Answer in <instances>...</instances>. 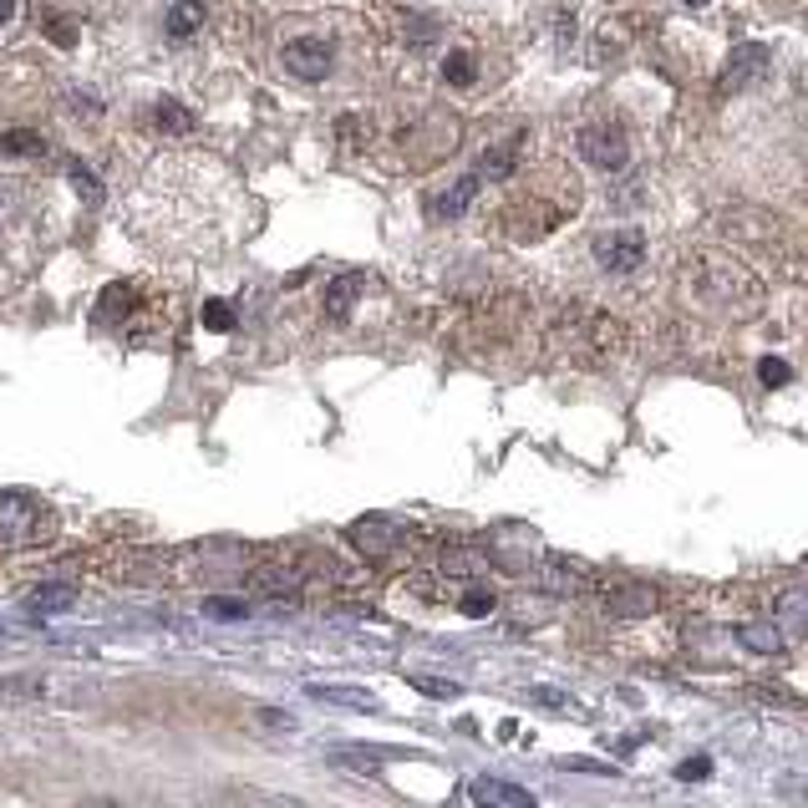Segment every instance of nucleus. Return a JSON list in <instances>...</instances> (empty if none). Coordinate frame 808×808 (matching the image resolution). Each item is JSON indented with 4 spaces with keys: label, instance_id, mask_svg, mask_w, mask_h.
Segmentation results:
<instances>
[{
    "label": "nucleus",
    "instance_id": "obj_1",
    "mask_svg": "<svg viewBox=\"0 0 808 808\" xmlns=\"http://www.w3.org/2000/svg\"><path fill=\"white\" fill-rule=\"evenodd\" d=\"M254 224V204L214 153L169 148L128 189V234L163 260H214Z\"/></svg>",
    "mask_w": 808,
    "mask_h": 808
},
{
    "label": "nucleus",
    "instance_id": "obj_2",
    "mask_svg": "<svg viewBox=\"0 0 808 808\" xmlns=\"http://www.w3.org/2000/svg\"><path fill=\"white\" fill-rule=\"evenodd\" d=\"M97 331L108 336H122V341H163L179 331L183 321V301L179 290L169 285H153V280H112L102 295L92 301V315H87Z\"/></svg>",
    "mask_w": 808,
    "mask_h": 808
},
{
    "label": "nucleus",
    "instance_id": "obj_3",
    "mask_svg": "<svg viewBox=\"0 0 808 808\" xmlns=\"http://www.w3.org/2000/svg\"><path fill=\"white\" fill-rule=\"evenodd\" d=\"M92 585L108 590H173L183 585L179 549L138 534H112L92 544Z\"/></svg>",
    "mask_w": 808,
    "mask_h": 808
},
{
    "label": "nucleus",
    "instance_id": "obj_4",
    "mask_svg": "<svg viewBox=\"0 0 808 808\" xmlns=\"http://www.w3.org/2000/svg\"><path fill=\"white\" fill-rule=\"evenodd\" d=\"M681 295L701 315H753L762 305V285L743 260L723 250H701L681 265Z\"/></svg>",
    "mask_w": 808,
    "mask_h": 808
},
{
    "label": "nucleus",
    "instance_id": "obj_5",
    "mask_svg": "<svg viewBox=\"0 0 808 808\" xmlns=\"http://www.w3.org/2000/svg\"><path fill=\"white\" fill-rule=\"evenodd\" d=\"M351 559L366 569H412L427 565L433 555V539L423 529H412L407 519H392V514H362V519L346 529Z\"/></svg>",
    "mask_w": 808,
    "mask_h": 808
},
{
    "label": "nucleus",
    "instance_id": "obj_6",
    "mask_svg": "<svg viewBox=\"0 0 808 808\" xmlns=\"http://www.w3.org/2000/svg\"><path fill=\"white\" fill-rule=\"evenodd\" d=\"M61 534V519L57 508L47 498L26 494V488H0V569L11 559H26V555H41Z\"/></svg>",
    "mask_w": 808,
    "mask_h": 808
},
{
    "label": "nucleus",
    "instance_id": "obj_7",
    "mask_svg": "<svg viewBox=\"0 0 808 808\" xmlns=\"http://www.w3.org/2000/svg\"><path fill=\"white\" fill-rule=\"evenodd\" d=\"M386 143L397 148V163L402 169H437V163H447V158L458 153L463 143V122L453 118L447 108H423L417 118L397 122L392 133H386Z\"/></svg>",
    "mask_w": 808,
    "mask_h": 808
},
{
    "label": "nucleus",
    "instance_id": "obj_8",
    "mask_svg": "<svg viewBox=\"0 0 808 808\" xmlns=\"http://www.w3.org/2000/svg\"><path fill=\"white\" fill-rule=\"evenodd\" d=\"M555 341L565 351H575L579 362H605V356H616V351L626 346V326H620L616 315L590 311V305H569V311L559 315Z\"/></svg>",
    "mask_w": 808,
    "mask_h": 808
},
{
    "label": "nucleus",
    "instance_id": "obj_9",
    "mask_svg": "<svg viewBox=\"0 0 808 808\" xmlns=\"http://www.w3.org/2000/svg\"><path fill=\"white\" fill-rule=\"evenodd\" d=\"M244 595H260V600H301V595H311V579H305L301 559H295V549H265L260 559H250L240 575Z\"/></svg>",
    "mask_w": 808,
    "mask_h": 808
},
{
    "label": "nucleus",
    "instance_id": "obj_10",
    "mask_svg": "<svg viewBox=\"0 0 808 808\" xmlns=\"http://www.w3.org/2000/svg\"><path fill=\"white\" fill-rule=\"evenodd\" d=\"M336 41L321 37V31H295V37L280 41V67H285L290 82H305V87H321L331 82L336 72Z\"/></svg>",
    "mask_w": 808,
    "mask_h": 808
},
{
    "label": "nucleus",
    "instance_id": "obj_11",
    "mask_svg": "<svg viewBox=\"0 0 808 808\" xmlns=\"http://www.w3.org/2000/svg\"><path fill=\"white\" fill-rule=\"evenodd\" d=\"M575 148L595 173H620L630 163V138L620 133L616 122H585L575 133Z\"/></svg>",
    "mask_w": 808,
    "mask_h": 808
},
{
    "label": "nucleus",
    "instance_id": "obj_12",
    "mask_svg": "<svg viewBox=\"0 0 808 808\" xmlns=\"http://www.w3.org/2000/svg\"><path fill=\"white\" fill-rule=\"evenodd\" d=\"M483 549H488V565L508 569V575H529V569L539 565V539H534L524 524H498V529L483 539Z\"/></svg>",
    "mask_w": 808,
    "mask_h": 808
},
{
    "label": "nucleus",
    "instance_id": "obj_13",
    "mask_svg": "<svg viewBox=\"0 0 808 808\" xmlns=\"http://www.w3.org/2000/svg\"><path fill=\"white\" fill-rule=\"evenodd\" d=\"M590 254L605 275H636L640 260H646V234L640 230H605V234H595Z\"/></svg>",
    "mask_w": 808,
    "mask_h": 808
},
{
    "label": "nucleus",
    "instance_id": "obj_14",
    "mask_svg": "<svg viewBox=\"0 0 808 808\" xmlns=\"http://www.w3.org/2000/svg\"><path fill=\"white\" fill-rule=\"evenodd\" d=\"M534 569H539V590L559 595V600L595 590V565H585V559H575V555H544Z\"/></svg>",
    "mask_w": 808,
    "mask_h": 808
},
{
    "label": "nucleus",
    "instance_id": "obj_15",
    "mask_svg": "<svg viewBox=\"0 0 808 808\" xmlns=\"http://www.w3.org/2000/svg\"><path fill=\"white\" fill-rule=\"evenodd\" d=\"M600 605H605V616H616V620H646L661 610V590L646 585V579H620V585H610L600 595Z\"/></svg>",
    "mask_w": 808,
    "mask_h": 808
},
{
    "label": "nucleus",
    "instance_id": "obj_16",
    "mask_svg": "<svg viewBox=\"0 0 808 808\" xmlns=\"http://www.w3.org/2000/svg\"><path fill=\"white\" fill-rule=\"evenodd\" d=\"M362 295H366V275H362V270L336 275L326 290H321V321H326V326H346L351 315H356V305H362Z\"/></svg>",
    "mask_w": 808,
    "mask_h": 808
},
{
    "label": "nucleus",
    "instance_id": "obj_17",
    "mask_svg": "<svg viewBox=\"0 0 808 808\" xmlns=\"http://www.w3.org/2000/svg\"><path fill=\"white\" fill-rule=\"evenodd\" d=\"M478 189H483V179L478 173H463V179H453L447 189H433L423 199V209H427V219H437V224H447V219H463L473 209V199H478Z\"/></svg>",
    "mask_w": 808,
    "mask_h": 808
},
{
    "label": "nucleus",
    "instance_id": "obj_18",
    "mask_svg": "<svg viewBox=\"0 0 808 808\" xmlns=\"http://www.w3.org/2000/svg\"><path fill=\"white\" fill-rule=\"evenodd\" d=\"M762 72H768V47H737L733 57H727V67L717 72V92H723V97H737L743 87L758 82Z\"/></svg>",
    "mask_w": 808,
    "mask_h": 808
},
{
    "label": "nucleus",
    "instance_id": "obj_19",
    "mask_svg": "<svg viewBox=\"0 0 808 808\" xmlns=\"http://www.w3.org/2000/svg\"><path fill=\"white\" fill-rule=\"evenodd\" d=\"M473 173H478L483 183H508V179H514V173H519V133L498 138V143L483 148L478 163H473Z\"/></svg>",
    "mask_w": 808,
    "mask_h": 808
},
{
    "label": "nucleus",
    "instance_id": "obj_20",
    "mask_svg": "<svg viewBox=\"0 0 808 808\" xmlns=\"http://www.w3.org/2000/svg\"><path fill=\"white\" fill-rule=\"evenodd\" d=\"M772 626L784 636H804L808 630V585H784L772 595Z\"/></svg>",
    "mask_w": 808,
    "mask_h": 808
},
{
    "label": "nucleus",
    "instance_id": "obj_21",
    "mask_svg": "<svg viewBox=\"0 0 808 808\" xmlns=\"http://www.w3.org/2000/svg\"><path fill=\"white\" fill-rule=\"evenodd\" d=\"M51 153V138L37 128H0V158L11 163H41Z\"/></svg>",
    "mask_w": 808,
    "mask_h": 808
},
{
    "label": "nucleus",
    "instance_id": "obj_22",
    "mask_svg": "<svg viewBox=\"0 0 808 808\" xmlns=\"http://www.w3.org/2000/svg\"><path fill=\"white\" fill-rule=\"evenodd\" d=\"M473 804L478 808H539L529 788L504 784V778H478V784H473Z\"/></svg>",
    "mask_w": 808,
    "mask_h": 808
},
{
    "label": "nucleus",
    "instance_id": "obj_23",
    "mask_svg": "<svg viewBox=\"0 0 808 808\" xmlns=\"http://www.w3.org/2000/svg\"><path fill=\"white\" fill-rule=\"evenodd\" d=\"M437 77H443V87H453V92H473V87H478V51H473V47L443 51Z\"/></svg>",
    "mask_w": 808,
    "mask_h": 808
},
{
    "label": "nucleus",
    "instance_id": "obj_24",
    "mask_svg": "<svg viewBox=\"0 0 808 808\" xmlns=\"http://www.w3.org/2000/svg\"><path fill=\"white\" fill-rule=\"evenodd\" d=\"M148 133H158V138H189L193 133V112L179 108L173 97H158L153 108H148Z\"/></svg>",
    "mask_w": 808,
    "mask_h": 808
},
{
    "label": "nucleus",
    "instance_id": "obj_25",
    "mask_svg": "<svg viewBox=\"0 0 808 808\" xmlns=\"http://www.w3.org/2000/svg\"><path fill=\"white\" fill-rule=\"evenodd\" d=\"M163 26H169V41H193L209 26V6L204 0H173Z\"/></svg>",
    "mask_w": 808,
    "mask_h": 808
},
{
    "label": "nucleus",
    "instance_id": "obj_26",
    "mask_svg": "<svg viewBox=\"0 0 808 808\" xmlns=\"http://www.w3.org/2000/svg\"><path fill=\"white\" fill-rule=\"evenodd\" d=\"M737 640H743V646H748V652H758V656H778L788 646V636L778 626H772V620H743V626H737Z\"/></svg>",
    "mask_w": 808,
    "mask_h": 808
},
{
    "label": "nucleus",
    "instance_id": "obj_27",
    "mask_svg": "<svg viewBox=\"0 0 808 808\" xmlns=\"http://www.w3.org/2000/svg\"><path fill=\"white\" fill-rule=\"evenodd\" d=\"M463 610V616H473V620H483V616H494V605H498V595L483 585V579H473V585H458V600H453Z\"/></svg>",
    "mask_w": 808,
    "mask_h": 808
},
{
    "label": "nucleus",
    "instance_id": "obj_28",
    "mask_svg": "<svg viewBox=\"0 0 808 808\" xmlns=\"http://www.w3.org/2000/svg\"><path fill=\"white\" fill-rule=\"evenodd\" d=\"M315 701H336V707H356V713H376V697L362 687H311Z\"/></svg>",
    "mask_w": 808,
    "mask_h": 808
},
{
    "label": "nucleus",
    "instance_id": "obj_29",
    "mask_svg": "<svg viewBox=\"0 0 808 808\" xmlns=\"http://www.w3.org/2000/svg\"><path fill=\"white\" fill-rule=\"evenodd\" d=\"M41 31H47V41H51V47H61V51H77V41H82L77 21H72V16H61V11L41 16Z\"/></svg>",
    "mask_w": 808,
    "mask_h": 808
},
{
    "label": "nucleus",
    "instance_id": "obj_30",
    "mask_svg": "<svg viewBox=\"0 0 808 808\" xmlns=\"http://www.w3.org/2000/svg\"><path fill=\"white\" fill-rule=\"evenodd\" d=\"M386 753L376 748H331V762H341V768H362V772H376L382 768Z\"/></svg>",
    "mask_w": 808,
    "mask_h": 808
},
{
    "label": "nucleus",
    "instance_id": "obj_31",
    "mask_svg": "<svg viewBox=\"0 0 808 808\" xmlns=\"http://www.w3.org/2000/svg\"><path fill=\"white\" fill-rule=\"evenodd\" d=\"M412 687L423 691V697H437V701H453L458 697V681H437V676H412Z\"/></svg>",
    "mask_w": 808,
    "mask_h": 808
},
{
    "label": "nucleus",
    "instance_id": "obj_32",
    "mask_svg": "<svg viewBox=\"0 0 808 808\" xmlns=\"http://www.w3.org/2000/svg\"><path fill=\"white\" fill-rule=\"evenodd\" d=\"M758 376H762V386H788V382H794V366L778 362V356H762V362H758Z\"/></svg>",
    "mask_w": 808,
    "mask_h": 808
},
{
    "label": "nucleus",
    "instance_id": "obj_33",
    "mask_svg": "<svg viewBox=\"0 0 808 808\" xmlns=\"http://www.w3.org/2000/svg\"><path fill=\"white\" fill-rule=\"evenodd\" d=\"M204 326L209 331H234V305L230 301H209L204 305Z\"/></svg>",
    "mask_w": 808,
    "mask_h": 808
},
{
    "label": "nucleus",
    "instance_id": "obj_34",
    "mask_svg": "<svg viewBox=\"0 0 808 808\" xmlns=\"http://www.w3.org/2000/svg\"><path fill=\"white\" fill-rule=\"evenodd\" d=\"M204 610L209 616H219V620H240V616H250V600H204Z\"/></svg>",
    "mask_w": 808,
    "mask_h": 808
},
{
    "label": "nucleus",
    "instance_id": "obj_35",
    "mask_svg": "<svg viewBox=\"0 0 808 808\" xmlns=\"http://www.w3.org/2000/svg\"><path fill=\"white\" fill-rule=\"evenodd\" d=\"M529 697L539 701V707H555V713H575V701H569V697H565V691H559V687H534Z\"/></svg>",
    "mask_w": 808,
    "mask_h": 808
},
{
    "label": "nucleus",
    "instance_id": "obj_36",
    "mask_svg": "<svg viewBox=\"0 0 808 808\" xmlns=\"http://www.w3.org/2000/svg\"><path fill=\"white\" fill-rule=\"evenodd\" d=\"M707 772H713V758H687L681 762V768H676V778H681V784H701V778H707Z\"/></svg>",
    "mask_w": 808,
    "mask_h": 808
},
{
    "label": "nucleus",
    "instance_id": "obj_37",
    "mask_svg": "<svg viewBox=\"0 0 808 808\" xmlns=\"http://www.w3.org/2000/svg\"><path fill=\"white\" fill-rule=\"evenodd\" d=\"M254 723L270 727V733H290V727H295L285 713H280V707H254Z\"/></svg>",
    "mask_w": 808,
    "mask_h": 808
},
{
    "label": "nucleus",
    "instance_id": "obj_38",
    "mask_svg": "<svg viewBox=\"0 0 808 808\" xmlns=\"http://www.w3.org/2000/svg\"><path fill=\"white\" fill-rule=\"evenodd\" d=\"M778 794H784V804H808V784H804V778H778Z\"/></svg>",
    "mask_w": 808,
    "mask_h": 808
},
{
    "label": "nucleus",
    "instance_id": "obj_39",
    "mask_svg": "<svg viewBox=\"0 0 808 808\" xmlns=\"http://www.w3.org/2000/svg\"><path fill=\"white\" fill-rule=\"evenodd\" d=\"M16 6H21V0H0V26L16 21Z\"/></svg>",
    "mask_w": 808,
    "mask_h": 808
},
{
    "label": "nucleus",
    "instance_id": "obj_40",
    "mask_svg": "<svg viewBox=\"0 0 808 808\" xmlns=\"http://www.w3.org/2000/svg\"><path fill=\"white\" fill-rule=\"evenodd\" d=\"M87 808H118V804H87Z\"/></svg>",
    "mask_w": 808,
    "mask_h": 808
}]
</instances>
